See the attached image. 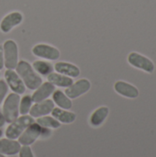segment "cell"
<instances>
[{
	"mask_svg": "<svg viewBox=\"0 0 156 157\" xmlns=\"http://www.w3.org/2000/svg\"><path fill=\"white\" fill-rule=\"evenodd\" d=\"M17 75L22 79L24 85L31 90L37 89L41 84L42 79L38 73L33 69L32 65H30L27 61H19L16 67Z\"/></svg>",
	"mask_w": 156,
	"mask_h": 157,
	"instance_id": "6da1fadb",
	"label": "cell"
},
{
	"mask_svg": "<svg viewBox=\"0 0 156 157\" xmlns=\"http://www.w3.org/2000/svg\"><path fill=\"white\" fill-rule=\"evenodd\" d=\"M19 101L20 98L18 94L11 93L5 99L3 105V116L6 122L11 123L18 118L19 114Z\"/></svg>",
	"mask_w": 156,
	"mask_h": 157,
	"instance_id": "7a4b0ae2",
	"label": "cell"
},
{
	"mask_svg": "<svg viewBox=\"0 0 156 157\" xmlns=\"http://www.w3.org/2000/svg\"><path fill=\"white\" fill-rule=\"evenodd\" d=\"M33 122H35L33 118L28 115H22L21 117L16 119L6 130V138L11 140L17 139L22 134V132Z\"/></svg>",
	"mask_w": 156,
	"mask_h": 157,
	"instance_id": "3957f363",
	"label": "cell"
},
{
	"mask_svg": "<svg viewBox=\"0 0 156 157\" xmlns=\"http://www.w3.org/2000/svg\"><path fill=\"white\" fill-rule=\"evenodd\" d=\"M4 64L7 69H15L18 63V49L17 43L12 40H7L3 45Z\"/></svg>",
	"mask_w": 156,
	"mask_h": 157,
	"instance_id": "277c9868",
	"label": "cell"
},
{
	"mask_svg": "<svg viewBox=\"0 0 156 157\" xmlns=\"http://www.w3.org/2000/svg\"><path fill=\"white\" fill-rule=\"evenodd\" d=\"M31 52L35 56L50 61H56L60 57V51L57 48L45 43L35 45Z\"/></svg>",
	"mask_w": 156,
	"mask_h": 157,
	"instance_id": "5b68a950",
	"label": "cell"
},
{
	"mask_svg": "<svg viewBox=\"0 0 156 157\" xmlns=\"http://www.w3.org/2000/svg\"><path fill=\"white\" fill-rule=\"evenodd\" d=\"M40 133H41V126H40L37 122L36 123L33 122L18 137V143L22 145L29 146L38 138L40 137Z\"/></svg>",
	"mask_w": 156,
	"mask_h": 157,
	"instance_id": "8992f818",
	"label": "cell"
},
{
	"mask_svg": "<svg viewBox=\"0 0 156 157\" xmlns=\"http://www.w3.org/2000/svg\"><path fill=\"white\" fill-rule=\"evenodd\" d=\"M90 87H91L90 81L86 78H83L73 83L70 86L66 87L65 95L69 98H77L80 96L88 92Z\"/></svg>",
	"mask_w": 156,
	"mask_h": 157,
	"instance_id": "52a82bcc",
	"label": "cell"
},
{
	"mask_svg": "<svg viewBox=\"0 0 156 157\" xmlns=\"http://www.w3.org/2000/svg\"><path fill=\"white\" fill-rule=\"evenodd\" d=\"M128 62L132 66L147 73H153L154 70V65L153 62L147 57L143 56L138 52H131L128 57Z\"/></svg>",
	"mask_w": 156,
	"mask_h": 157,
	"instance_id": "ba28073f",
	"label": "cell"
},
{
	"mask_svg": "<svg viewBox=\"0 0 156 157\" xmlns=\"http://www.w3.org/2000/svg\"><path fill=\"white\" fill-rule=\"evenodd\" d=\"M23 21V15L18 11H14L6 16L4 17V18L0 22V29L3 33H8L10 32L15 27L21 24Z\"/></svg>",
	"mask_w": 156,
	"mask_h": 157,
	"instance_id": "9c48e42d",
	"label": "cell"
},
{
	"mask_svg": "<svg viewBox=\"0 0 156 157\" xmlns=\"http://www.w3.org/2000/svg\"><path fill=\"white\" fill-rule=\"evenodd\" d=\"M5 79L10 89L18 95H21L25 92V85L20 78V76L12 69H7L5 72Z\"/></svg>",
	"mask_w": 156,
	"mask_h": 157,
	"instance_id": "30bf717a",
	"label": "cell"
},
{
	"mask_svg": "<svg viewBox=\"0 0 156 157\" xmlns=\"http://www.w3.org/2000/svg\"><path fill=\"white\" fill-rule=\"evenodd\" d=\"M54 109V102L51 99H45L43 101L35 103L30 110L29 114L32 118H40L48 115Z\"/></svg>",
	"mask_w": 156,
	"mask_h": 157,
	"instance_id": "8fae6325",
	"label": "cell"
},
{
	"mask_svg": "<svg viewBox=\"0 0 156 157\" xmlns=\"http://www.w3.org/2000/svg\"><path fill=\"white\" fill-rule=\"evenodd\" d=\"M54 91H55V86L52 84H51L50 82L42 83L37 89H35V92L31 96L32 101L35 103L43 101L47 99Z\"/></svg>",
	"mask_w": 156,
	"mask_h": 157,
	"instance_id": "7c38bea8",
	"label": "cell"
},
{
	"mask_svg": "<svg viewBox=\"0 0 156 157\" xmlns=\"http://www.w3.org/2000/svg\"><path fill=\"white\" fill-rule=\"evenodd\" d=\"M54 69L58 74L66 75L68 77H77L80 75L78 66L65 62H58L54 64Z\"/></svg>",
	"mask_w": 156,
	"mask_h": 157,
	"instance_id": "4fadbf2b",
	"label": "cell"
},
{
	"mask_svg": "<svg viewBox=\"0 0 156 157\" xmlns=\"http://www.w3.org/2000/svg\"><path fill=\"white\" fill-rule=\"evenodd\" d=\"M114 88L117 93L129 98H135L139 95V91L134 86L130 85L124 81H118L115 84Z\"/></svg>",
	"mask_w": 156,
	"mask_h": 157,
	"instance_id": "5bb4252c",
	"label": "cell"
},
{
	"mask_svg": "<svg viewBox=\"0 0 156 157\" xmlns=\"http://www.w3.org/2000/svg\"><path fill=\"white\" fill-rule=\"evenodd\" d=\"M21 144L11 139H1L0 140V154L6 155H14L19 152Z\"/></svg>",
	"mask_w": 156,
	"mask_h": 157,
	"instance_id": "9a60e30c",
	"label": "cell"
},
{
	"mask_svg": "<svg viewBox=\"0 0 156 157\" xmlns=\"http://www.w3.org/2000/svg\"><path fill=\"white\" fill-rule=\"evenodd\" d=\"M51 113L52 114V117L56 119L59 122L65 124L73 123L76 119V115L74 112L67 111L66 109H63L60 108H54Z\"/></svg>",
	"mask_w": 156,
	"mask_h": 157,
	"instance_id": "2e32d148",
	"label": "cell"
},
{
	"mask_svg": "<svg viewBox=\"0 0 156 157\" xmlns=\"http://www.w3.org/2000/svg\"><path fill=\"white\" fill-rule=\"evenodd\" d=\"M48 82L52 84L54 86H60V87H68L70 86L74 81L71 77H68L66 75L58 74V73H51L49 75H47Z\"/></svg>",
	"mask_w": 156,
	"mask_h": 157,
	"instance_id": "e0dca14e",
	"label": "cell"
},
{
	"mask_svg": "<svg viewBox=\"0 0 156 157\" xmlns=\"http://www.w3.org/2000/svg\"><path fill=\"white\" fill-rule=\"evenodd\" d=\"M52 100L53 102L63 109H70L73 107V103L71 101V98H69L64 93H63L60 90H55L52 93Z\"/></svg>",
	"mask_w": 156,
	"mask_h": 157,
	"instance_id": "ac0fdd59",
	"label": "cell"
},
{
	"mask_svg": "<svg viewBox=\"0 0 156 157\" xmlns=\"http://www.w3.org/2000/svg\"><path fill=\"white\" fill-rule=\"evenodd\" d=\"M108 115V107H100L97 109L90 117V124L93 127L100 126L106 120Z\"/></svg>",
	"mask_w": 156,
	"mask_h": 157,
	"instance_id": "d6986e66",
	"label": "cell"
},
{
	"mask_svg": "<svg viewBox=\"0 0 156 157\" xmlns=\"http://www.w3.org/2000/svg\"><path fill=\"white\" fill-rule=\"evenodd\" d=\"M32 67L38 74L44 75V76L49 75L53 71L52 65L44 61H35L32 63Z\"/></svg>",
	"mask_w": 156,
	"mask_h": 157,
	"instance_id": "ffe728a7",
	"label": "cell"
},
{
	"mask_svg": "<svg viewBox=\"0 0 156 157\" xmlns=\"http://www.w3.org/2000/svg\"><path fill=\"white\" fill-rule=\"evenodd\" d=\"M37 123L41 127L49 128V129H58L61 126V123L56 119L49 116H43L38 118Z\"/></svg>",
	"mask_w": 156,
	"mask_h": 157,
	"instance_id": "44dd1931",
	"label": "cell"
},
{
	"mask_svg": "<svg viewBox=\"0 0 156 157\" xmlns=\"http://www.w3.org/2000/svg\"><path fill=\"white\" fill-rule=\"evenodd\" d=\"M32 98L30 96L26 95L19 101V113L21 115H27L32 107Z\"/></svg>",
	"mask_w": 156,
	"mask_h": 157,
	"instance_id": "7402d4cb",
	"label": "cell"
},
{
	"mask_svg": "<svg viewBox=\"0 0 156 157\" xmlns=\"http://www.w3.org/2000/svg\"><path fill=\"white\" fill-rule=\"evenodd\" d=\"M18 153H19V157H34L30 147L27 145H23Z\"/></svg>",
	"mask_w": 156,
	"mask_h": 157,
	"instance_id": "603a6c76",
	"label": "cell"
},
{
	"mask_svg": "<svg viewBox=\"0 0 156 157\" xmlns=\"http://www.w3.org/2000/svg\"><path fill=\"white\" fill-rule=\"evenodd\" d=\"M7 93V84L4 80H0V105Z\"/></svg>",
	"mask_w": 156,
	"mask_h": 157,
	"instance_id": "cb8c5ba5",
	"label": "cell"
},
{
	"mask_svg": "<svg viewBox=\"0 0 156 157\" xmlns=\"http://www.w3.org/2000/svg\"><path fill=\"white\" fill-rule=\"evenodd\" d=\"M51 134V132L49 128H44L41 127V133H40V138H48Z\"/></svg>",
	"mask_w": 156,
	"mask_h": 157,
	"instance_id": "d4e9b609",
	"label": "cell"
},
{
	"mask_svg": "<svg viewBox=\"0 0 156 157\" xmlns=\"http://www.w3.org/2000/svg\"><path fill=\"white\" fill-rule=\"evenodd\" d=\"M4 66H5V64H4V52H3V46L0 45V70H2Z\"/></svg>",
	"mask_w": 156,
	"mask_h": 157,
	"instance_id": "484cf974",
	"label": "cell"
},
{
	"mask_svg": "<svg viewBox=\"0 0 156 157\" xmlns=\"http://www.w3.org/2000/svg\"><path fill=\"white\" fill-rule=\"evenodd\" d=\"M6 123V121H5V118L3 116V114L0 112V127H3Z\"/></svg>",
	"mask_w": 156,
	"mask_h": 157,
	"instance_id": "4316f807",
	"label": "cell"
},
{
	"mask_svg": "<svg viewBox=\"0 0 156 157\" xmlns=\"http://www.w3.org/2000/svg\"><path fill=\"white\" fill-rule=\"evenodd\" d=\"M2 135H3V132H2V131L0 130V138L2 137Z\"/></svg>",
	"mask_w": 156,
	"mask_h": 157,
	"instance_id": "83f0119b",
	"label": "cell"
},
{
	"mask_svg": "<svg viewBox=\"0 0 156 157\" xmlns=\"http://www.w3.org/2000/svg\"><path fill=\"white\" fill-rule=\"evenodd\" d=\"M0 157H5V156H4L3 155H1V154H0Z\"/></svg>",
	"mask_w": 156,
	"mask_h": 157,
	"instance_id": "f1b7e54d",
	"label": "cell"
}]
</instances>
